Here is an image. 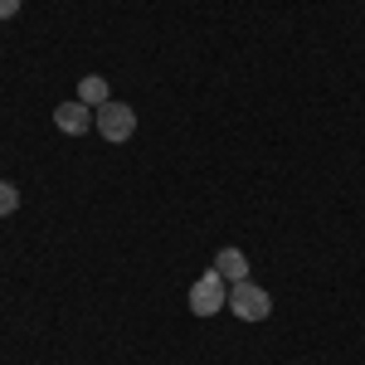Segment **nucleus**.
Returning a JSON list of instances; mask_svg holds the SVG:
<instances>
[{
  "instance_id": "obj_1",
  "label": "nucleus",
  "mask_w": 365,
  "mask_h": 365,
  "mask_svg": "<svg viewBox=\"0 0 365 365\" xmlns=\"http://www.w3.org/2000/svg\"><path fill=\"white\" fill-rule=\"evenodd\" d=\"M93 127H98V137L113 141V146H122V141H132V132H137V113H132V103H103L98 113H93Z\"/></svg>"
},
{
  "instance_id": "obj_2",
  "label": "nucleus",
  "mask_w": 365,
  "mask_h": 365,
  "mask_svg": "<svg viewBox=\"0 0 365 365\" xmlns=\"http://www.w3.org/2000/svg\"><path fill=\"white\" fill-rule=\"evenodd\" d=\"M225 307H229V282L220 278V268L210 263L195 278V287H190V312H195V317H215V312H225Z\"/></svg>"
},
{
  "instance_id": "obj_3",
  "label": "nucleus",
  "mask_w": 365,
  "mask_h": 365,
  "mask_svg": "<svg viewBox=\"0 0 365 365\" xmlns=\"http://www.w3.org/2000/svg\"><path fill=\"white\" fill-rule=\"evenodd\" d=\"M229 312L239 322H263L273 312V297L258 287V282H229Z\"/></svg>"
},
{
  "instance_id": "obj_4",
  "label": "nucleus",
  "mask_w": 365,
  "mask_h": 365,
  "mask_svg": "<svg viewBox=\"0 0 365 365\" xmlns=\"http://www.w3.org/2000/svg\"><path fill=\"white\" fill-rule=\"evenodd\" d=\"M54 127L63 132V137H83V132H93V108L88 103H58L54 108Z\"/></svg>"
},
{
  "instance_id": "obj_5",
  "label": "nucleus",
  "mask_w": 365,
  "mask_h": 365,
  "mask_svg": "<svg viewBox=\"0 0 365 365\" xmlns=\"http://www.w3.org/2000/svg\"><path fill=\"white\" fill-rule=\"evenodd\" d=\"M215 268H220L225 282H249V258H244V249H234V244L215 253Z\"/></svg>"
},
{
  "instance_id": "obj_6",
  "label": "nucleus",
  "mask_w": 365,
  "mask_h": 365,
  "mask_svg": "<svg viewBox=\"0 0 365 365\" xmlns=\"http://www.w3.org/2000/svg\"><path fill=\"white\" fill-rule=\"evenodd\" d=\"M78 103H88L93 113H98L103 103H113V88H108V78H98V73H88L83 83H78Z\"/></svg>"
},
{
  "instance_id": "obj_7",
  "label": "nucleus",
  "mask_w": 365,
  "mask_h": 365,
  "mask_svg": "<svg viewBox=\"0 0 365 365\" xmlns=\"http://www.w3.org/2000/svg\"><path fill=\"white\" fill-rule=\"evenodd\" d=\"M15 210H20V185L0 180V220H5V215H15Z\"/></svg>"
},
{
  "instance_id": "obj_8",
  "label": "nucleus",
  "mask_w": 365,
  "mask_h": 365,
  "mask_svg": "<svg viewBox=\"0 0 365 365\" xmlns=\"http://www.w3.org/2000/svg\"><path fill=\"white\" fill-rule=\"evenodd\" d=\"M10 15H20V0H0V20H10Z\"/></svg>"
}]
</instances>
